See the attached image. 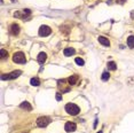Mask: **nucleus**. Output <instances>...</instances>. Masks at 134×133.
Instances as JSON below:
<instances>
[{"label": "nucleus", "instance_id": "obj_1", "mask_svg": "<svg viewBox=\"0 0 134 133\" xmlns=\"http://www.w3.org/2000/svg\"><path fill=\"white\" fill-rule=\"evenodd\" d=\"M65 111H66V113H68L69 115L76 116V115L79 114L80 109H79V107H78L77 104H75V103H66V104H65Z\"/></svg>", "mask_w": 134, "mask_h": 133}, {"label": "nucleus", "instance_id": "obj_2", "mask_svg": "<svg viewBox=\"0 0 134 133\" xmlns=\"http://www.w3.org/2000/svg\"><path fill=\"white\" fill-rule=\"evenodd\" d=\"M13 61L17 64H23V63L26 62V57L23 52H16L13 55Z\"/></svg>", "mask_w": 134, "mask_h": 133}, {"label": "nucleus", "instance_id": "obj_3", "mask_svg": "<svg viewBox=\"0 0 134 133\" xmlns=\"http://www.w3.org/2000/svg\"><path fill=\"white\" fill-rule=\"evenodd\" d=\"M21 74H22V71H21V70H15L13 72H10V74H4L1 76V79L2 80H6V79H15V78H17Z\"/></svg>", "mask_w": 134, "mask_h": 133}, {"label": "nucleus", "instance_id": "obj_4", "mask_svg": "<svg viewBox=\"0 0 134 133\" xmlns=\"http://www.w3.org/2000/svg\"><path fill=\"white\" fill-rule=\"evenodd\" d=\"M49 123H51V118H49V117L42 116V117H39V118L37 119V125L39 126V128H46Z\"/></svg>", "mask_w": 134, "mask_h": 133}, {"label": "nucleus", "instance_id": "obj_5", "mask_svg": "<svg viewBox=\"0 0 134 133\" xmlns=\"http://www.w3.org/2000/svg\"><path fill=\"white\" fill-rule=\"evenodd\" d=\"M51 33H52V29L48 25H41L39 28V36H41V37H47Z\"/></svg>", "mask_w": 134, "mask_h": 133}, {"label": "nucleus", "instance_id": "obj_6", "mask_svg": "<svg viewBox=\"0 0 134 133\" xmlns=\"http://www.w3.org/2000/svg\"><path fill=\"white\" fill-rule=\"evenodd\" d=\"M76 129H77V125L74 122H66L64 125V130L66 132H74L76 131Z\"/></svg>", "mask_w": 134, "mask_h": 133}, {"label": "nucleus", "instance_id": "obj_7", "mask_svg": "<svg viewBox=\"0 0 134 133\" xmlns=\"http://www.w3.org/2000/svg\"><path fill=\"white\" fill-rule=\"evenodd\" d=\"M10 33L13 36H17L20 33V25L19 24H16V23H14V24H12L10 25Z\"/></svg>", "mask_w": 134, "mask_h": 133}, {"label": "nucleus", "instance_id": "obj_8", "mask_svg": "<svg viewBox=\"0 0 134 133\" xmlns=\"http://www.w3.org/2000/svg\"><path fill=\"white\" fill-rule=\"evenodd\" d=\"M37 60H38L39 63H45V61L47 60V54L45 52H40L37 56Z\"/></svg>", "mask_w": 134, "mask_h": 133}, {"label": "nucleus", "instance_id": "obj_9", "mask_svg": "<svg viewBox=\"0 0 134 133\" xmlns=\"http://www.w3.org/2000/svg\"><path fill=\"white\" fill-rule=\"evenodd\" d=\"M97 39H99L100 44H102L103 46H107V47L110 46V41H109V39H107L105 37H102V36H101V37H99Z\"/></svg>", "mask_w": 134, "mask_h": 133}, {"label": "nucleus", "instance_id": "obj_10", "mask_svg": "<svg viewBox=\"0 0 134 133\" xmlns=\"http://www.w3.org/2000/svg\"><path fill=\"white\" fill-rule=\"evenodd\" d=\"M77 80H78V75H72V76H70L69 77V84L70 85H76V83H77Z\"/></svg>", "mask_w": 134, "mask_h": 133}, {"label": "nucleus", "instance_id": "obj_11", "mask_svg": "<svg viewBox=\"0 0 134 133\" xmlns=\"http://www.w3.org/2000/svg\"><path fill=\"white\" fill-rule=\"evenodd\" d=\"M63 54H64L65 56H72L75 54V49L72 47H68V48H65V49H64Z\"/></svg>", "mask_w": 134, "mask_h": 133}, {"label": "nucleus", "instance_id": "obj_12", "mask_svg": "<svg viewBox=\"0 0 134 133\" xmlns=\"http://www.w3.org/2000/svg\"><path fill=\"white\" fill-rule=\"evenodd\" d=\"M20 107L22 108V109H25V110H31V109H32L31 104H30L28 101H24V102H22V103L20 104Z\"/></svg>", "mask_w": 134, "mask_h": 133}, {"label": "nucleus", "instance_id": "obj_13", "mask_svg": "<svg viewBox=\"0 0 134 133\" xmlns=\"http://www.w3.org/2000/svg\"><path fill=\"white\" fill-rule=\"evenodd\" d=\"M127 46L130 48H134V36H130L127 38Z\"/></svg>", "mask_w": 134, "mask_h": 133}, {"label": "nucleus", "instance_id": "obj_14", "mask_svg": "<svg viewBox=\"0 0 134 133\" xmlns=\"http://www.w3.org/2000/svg\"><path fill=\"white\" fill-rule=\"evenodd\" d=\"M30 84H31L32 86H39V85H40V79L37 78V77L31 78V80H30Z\"/></svg>", "mask_w": 134, "mask_h": 133}, {"label": "nucleus", "instance_id": "obj_15", "mask_svg": "<svg viewBox=\"0 0 134 133\" xmlns=\"http://www.w3.org/2000/svg\"><path fill=\"white\" fill-rule=\"evenodd\" d=\"M0 54H1V60H5V59H7L8 57V52L7 51H5L4 48L0 49Z\"/></svg>", "mask_w": 134, "mask_h": 133}, {"label": "nucleus", "instance_id": "obj_16", "mask_svg": "<svg viewBox=\"0 0 134 133\" xmlns=\"http://www.w3.org/2000/svg\"><path fill=\"white\" fill-rule=\"evenodd\" d=\"M108 68L110 69V70H116V69H117V64H116L114 61H110V62H108Z\"/></svg>", "mask_w": 134, "mask_h": 133}, {"label": "nucleus", "instance_id": "obj_17", "mask_svg": "<svg viewBox=\"0 0 134 133\" xmlns=\"http://www.w3.org/2000/svg\"><path fill=\"white\" fill-rule=\"evenodd\" d=\"M75 62L77 63L78 65H84V63H85L84 60L81 59V57H76V59H75Z\"/></svg>", "mask_w": 134, "mask_h": 133}, {"label": "nucleus", "instance_id": "obj_18", "mask_svg": "<svg viewBox=\"0 0 134 133\" xmlns=\"http://www.w3.org/2000/svg\"><path fill=\"white\" fill-rule=\"evenodd\" d=\"M102 80H108L109 79V78H110V74H109V72H103V74H102Z\"/></svg>", "mask_w": 134, "mask_h": 133}, {"label": "nucleus", "instance_id": "obj_19", "mask_svg": "<svg viewBox=\"0 0 134 133\" xmlns=\"http://www.w3.org/2000/svg\"><path fill=\"white\" fill-rule=\"evenodd\" d=\"M61 99H62V96H61L60 93H57V94H56V100H59V101H60Z\"/></svg>", "mask_w": 134, "mask_h": 133}, {"label": "nucleus", "instance_id": "obj_20", "mask_svg": "<svg viewBox=\"0 0 134 133\" xmlns=\"http://www.w3.org/2000/svg\"><path fill=\"white\" fill-rule=\"evenodd\" d=\"M117 2H119V4H124L125 0H117Z\"/></svg>", "mask_w": 134, "mask_h": 133}, {"label": "nucleus", "instance_id": "obj_21", "mask_svg": "<svg viewBox=\"0 0 134 133\" xmlns=\"http://www.w3.org/2000/svg\"><path fill=\"white\" fill-rule=\"evenodd\" d=\"M97 133H102V131H99V132H97Z\"/></svg>", "mask_w": 134, "mask_h": 133}]
</instances>
